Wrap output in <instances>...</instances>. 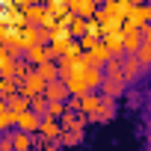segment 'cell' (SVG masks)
Listing matches in <instances>:
<instances>
[{"label":"cell","mask_w":151,"mask_h":151,"mask_svg":"<svg viewBox=\"0 0 151 151\" xmlns=\"http://www.w3.org/2000/svg\"><path fill=\"white\" fill-rule=\"evenodd\" d=\"M45 89H47V80L42 77V74L36 71V68H30V74L21 80V86H18V92L24 95V98H39V95H45Z\"/></svg>","instance_id":"obj_1"},{"label":"cell","mask_w":151,"mask_h":151,"mask_svg":"<svg viewBox=\"0 0 151 151\" xmlns=\"http://www.w3.org/2000/svg\"><path fill=\"white\" fill-rule=\"evenodd\" d=\"M122 39H124V53H139V47H142V42H145V30H139V27H133L130 21H124Z\"/></svg>","instance_id":"obj_2"},{"label":"cell","mask_w":151,"mask_h":151,"mask_svg":"<svg viewBox=\"0 0 151 151\" xmlns=\"http://www.w3.org/2000/svg\"><path fill=\"white\" fill-rule=\"evenodd\" d=\"M18 116V130H24V133H39L42 130V116L39 113H33V110H24V113H15Z\"/></svg>","instance_id":"obj_3"},{"label":"cell","mask_w":151,"mask_h":151,"mask_svg":"<svg viewBox=\"0 0 151 151\" xmlns=\"http://www.w3.org/2000/svg\"><path fill=\"white\" fill-rule=\"evenodd\" d=\"M39 133H42V142H59V139H62V133H65V127H62L56 119H45Z\"/></svg>","instance_id":"obj_4"},{"label":"cell","mask_w":151,"mask_h":151,"mask_svg":"<svg viewBox=\"0 0 151 151\" xmlns=\"http://www.w3.org/2000/svg\"><path fill=\"white\" fill-rule=\"evenodd\" d=\"M122 65H124V80H127V83H133V80L139 77V74L145 71L136 53H124V59H122Z\"/></svg>","instance_id":"obj_5"},{"label":"cell","mask_w":151,"mask_h":151,"mask_svg":"<svg viewBox=\"0 0 151 151\" xmlns=\"http://www.w3.org/2000/svg\"><path fill=\"white\" fill-rule=\"evenodd\" d=\"M124 86H127V80H110V77H107V80H104V86H101L98 92H101L104 98L116 101V98H122V95H124Z\"/></svg>","instance_id":"obj_6"},{"label":"cell","mask_w":151,"mask_h":151,"mask_svg":"<svg viewBox=\"0 0 151 151\" xmlns=\"http://www.w3.org/2000/svg\"><path fill=\"white\" fill-rule=\"evenodd\" d=\"M101 104H104V95L89 92V95H83V107H80V113H83V116H89V122H92V116H98Z\"/></svg>","instance_id":"obj_7"},{"label":"cell","mask_w":151,"mask_h":151,"mask_svg":"<svg viewBox=\"0 0 151 151\" xmlns=\"http://www.w3.org/2000/svg\"><path fill=\"white\" fill-rule=\"evenodd\" d=\"M45 98H47V101H68V98H71V92H68V86H65L62 80H53V83H47Z\"/></svg>","instance_id":"obj_8"},{"label":"cell","mask_w":151,"mask_h":151,"mask_svg":"<svg viewBox=\"0 0 151 151\" xmlns=\"http://www.w3.org/2000/svg\"><path fill=\"white\" fill-rule=\"evenodd\" d=\"M24 62H36V68H39L42 62H50V50H47V45H36V47H30V50L24 53Z\"/></svg>","instance_id":"obj_9"},{"label":"cell","mask_w":151,"mask_h":151,"mask_svg":"<svg viewBox=\"0 0 151 151\" xmlns=\"http://www.w3.org/2000/svg\"><path fill=\"white\" fill-rule=\"evenodd\" d=\"M12 151H33V133L12 130Z\"/></svg>","instance_id":"obj_10"},{"label":"cell","mask_w":151,"mask_h":151,"mask_svg":"<svg viewBox=\"0 0 151 151\" xmlns=\"http://www.w3.org/2000/svg\"><path fill=\"white\" fill-rule=\"evenodd\" d=\"M0 71H3V77H15V71H18V59L9 47H3V59H0Z\"/></svg>","instance_id":"obj_11"},{"label":"cell","mask_w":151,"mask_h":151,"mask_svg":"<svg viewBox=\"0 0 151 151\" xmlns=\"http://www.w3.org/2000/svg\"><path fill=\"white\" fill-rule=\"evenodd\" d=\"M104 77H110V80H124V65H122V59H110V62L104 65Z\"/></svg>","instance_id":"obj_12"},{"label":"cell","mask_w":151,"mask_h":151,"mask_svg":"<svg viewBox=\"0 0 151 151\" xmlns=\"http://www.w3.org/2000/svg\"><path fill=\"white\" fill-rule=\"evenodd\" d=\"M86 33H89V18H77V15H74V18H71V39L80 42Z\"/></svg>","instance_id":"obj_13"},{"label":"cell","mask_w":151,"mask_h":151,"mask_svg":"<svg viewBox=\"0 0 151 151\" xmlns=\"http://www.w3.org/2000/svg\"><path fill=\"white\" fill-rule=\"evenodd\" d=\"M116 116V101H110V98H104V104H101V110H98V116H92V122H110Z\"/></svg>","instance_id":"obj_14"},{"label":"cell","mask_w":151,"mask_h":151,"mask_svg":"<svg viewBox=\"0 0 151 151\" xmlns=\"http://www.w3.org/2000/svg\"><path fill=\"white\" fill-rule=\"evenodd\" d=\"M36 71L42 74V77H45L47 83H53V80H59V65H56V62H42V65H39Z\"/></svg>","instance_id":"obj_15"},{"label":"cell","mask_w":151,"mask_h":151,"mask_svg":"<svg viewBox=\"0 0 151 151\" xmlns=\"http://www.w3.org/2000/svg\"><path fill=\"white\" fill-rule=\"evenodd\" d=\"M30 104H33V101H30V98H24L21 92H18V95H12V98L6 101V107H9L12 113H24V110H30Z\"/></svg>","instance_id":"obj_16"},{"label":"cell","mask_w":151,"mask_h":151,"mask_svg":"<svg viewBox=\"0 0 151 151\" xmlns=\"http://www.w3.org/2000/svg\"><path fill=\"white\" fill-rule=\"evenodd\" d=\"M80 142H83V130H65V133H62V139H59V145H65V148L80 145Z\"/></svg>","instance_id":"obj_17"},{"label":"cell","mask_w":151,"mask_h":151,"mask_svg":"<svg viewBox=\"0 0 151 151\" xmlns=\"http://www.w3.org/2000/svg\"><path fill=\"white\" fill-rule=\"evenodd\" d=\"M47 107H50V101H47L45 95H39V98H33V104H30V110H33V113H39L42 119H47Z\"/></svg>","instance_id":"obj_18"},{"label":"cell","mask_w":151,"mask_h":151,"mask_svg":"<svg viewBox=\"0 0 151 151\" xmlns=\"http://www.w3.org/2000/svg\"><path fill=\"white\" fill-rule=\"evenodd\" d=\"M0 95H3V101H9L12 95H18V89H15V80H12V77H3V83H0Z\"/></svg>","instance_id":"obj_19"},{"label":"cell","mask_w":151,"mask_h":151,"mask_svg":"<svg viewBox=\"0 0 151 151\" xmlns=\"http://www.w3.org/2000/svg\"><path fill=\"white\" fill-rule=\"evenodd\" d=\"M139 62H142V68H151V45L148 42H142V47H139Z\"/></svg>","instance_id":"obj_20"},{"label":"cell","mask_w":151,"mask_h":151,"mask_svg":"<svg viewBox=\"0 0 151 151\" xmlns=\"http://www.w3.org/2000/svg\"><path fill=\"white\" fill-rule=\"evenodd\" d=\"M127 6H142V3H148V0H124Z\"/></svg>","instance_id":"obj_21"},{"label":"cell","mask_w":151,"mask_h":151,"mask_svg":"<svg viewBox=\"0 0 151 151\" xmlns=\"http://www.w3.org/2000/svg\"><path fill=\"white\" fill-rule=\"evenodd\" d=\"M145 42H148V45H151V24H148V27H145Z\"/></svg>","instance_id":"obj_22"},{"label":"cell","mask_w":151,"mask_h":151,"mask_svg":"<svg viewBox=\"0 0 151 151\" xmlns=\"http://www.w3.org/2000/svg\"><path fill=\"white\" fill-rule=\"evenodd\" d=\"M148 151H151V139H148Z\"/></svg>","instance_id":"obj_23"},{"label":"cell","mask_w":151,"mask_h":151,"mask_svg":"<svg viewBox=\"0 0 151 151\" xmlns=\"http://www.w3.org/2000/svg\"><path fill=\"white\" fill-rule=\"evenodd\" d=\"M148 3H151V0H148Z\"/></svg>","instance_id":"obj_24"}]
</instances>
